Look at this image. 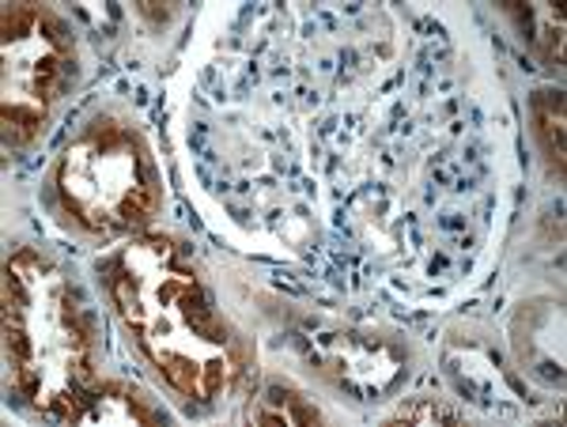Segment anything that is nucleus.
<instances>
[{
    "mask_svg": "<svg viewBox=\"0 0 567 427\" xmlns=\"http://www.w3.org/2000/svg\"><path fill=\"white\" fill-rule=\"evenodd\" d=\"M106 288L125 330L186 402H216L239 386L246 348L178 242L133 239L106 265Z\"/></svg>",
    "mask_w": 567,
    "mask_h": 427,
    "instance_id": "f257e3e1",
    "label": "nucleus"
},
{
    "mask_svg": "<svg viewBox=\"0 0 567 427\" xmlns=\"http://www.w3.org/2000/svg\"><path fill=\"white\" fill-rule=\"evenodd\" d=\"M4 356L16 394L61 424L84 420L103 386L84 306L39 250H16L4 265Z\"/></svg>",
    "mask_w": 567,
    "mask_h": 427,
    "instance_id": "f03ea898",
    "label": "nucleus"
},
{
    "mask_svg": "<svg viewBox=\"0 0 567 427\" xmlns=\"http://www.w3.org/2000/svg\"><path fill=\"white\" fill-rule=\"evenodd\" d=\"M69 216L95 235H130L159 208V170L130 122L103 114L69 140L58 167Z\"/></svg>",
    "mask_w": 567,
    "mask_h": 427,
    "instance_id": "7ed1b4c3",
    "label": "nucleus"
},
{
    "mask_svg": "<svg viewBox=\"0 0 567 427\" xmlns=\"http://www.w3.org/2000/svg\"><path fill=\"white\" fill-rule=\"evenodd\" d=\"M0 125L8 148H23L45 129L72 80L76 45L65 20L45 4H4L0 23Z\"/></svg>",
    "mask_w": 567,
    "mask_h": 427,
    "instance_id": "20e7f679",
    "label": "nucleus"
},
{
    "mask_svg": "<svg viewBox=\"0 0 567 427\" xmlns=\"http://www.w3.org/2000/svg\"><path fill=\"white\" fill-rule=\"evenodd\" d=\"M155 420H159V413L136 389L122 383H103L99 394L91 397L80 424H155Z\"/></svg>",
    "mask_w": 567,
    "mask_h": 427,
    "instance_id": "39448f33",
    "label": "nucleus"
},
{
    "mask_svg": "<svg viewBox=\"0 0 567 427\" xmlns=\"http://www.w3.org/2000/svg\"><path fill=\"white\" fill-rule=\"evenodd\" d=\"M529 114H534V133L545 159L553 163L556 175H564V95L548 87L537 91L534 103H529Z\"/></svg>",
    "mask_w": 567,
    "mask_h": 427,
    "instance_id": "423d86ee",
    "label": "nucleus"
},
{
    "mask_svg": "<svg viewBox=\"0 0 567 427\" xmlns=\"http://www.w3.org/2000/svg\"><path fill=\"white\" fill-rule=\"evenodd\" d=\"M250 420L258 424H310L318 420V413L310 408L299 394H280V389H269V394L258 397V405H250Z\"/></svg>",
    "mask_w": 567,
    "mask_h": 427,
    "instance_id": "0eeeda50",
    "label": "nucleus"
}]
</instances>
